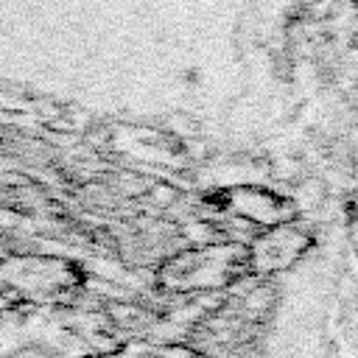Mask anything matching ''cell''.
<instances>
[{
	"mask_svg": "<svg viewBox=\"0 0 358 358\" xmlns=\"http://www.w3.org/2000/svg\"><path fill=\"white\" fill-rule=\"evenodd\" d=\"M224 207L246 221L249 227H280V224H291L296 207L288 201V199H280L277 193L271 190H263V187H252V185H241V187H229L224 196Z\"/></svg>",
	"mask_w": 358,
	"mask_h": 358,
	"instance_id": "cell-3",
	"label": "cell"
},
{
	"mask_svg": "<svg viewBox=\"0 0 358 358\" xmlns=\"http://www.w3.org/2000/svg\"><path fill=\"white\" fill-rule=\"evenodd\" d=\"M109 358H199L185 347H129Z\"/></svg>",
	"mask_w": 358,
	"mask_h": 358,
	"instance_id": "cell-4",
	"label": "cell"
},
{
	"mask_svg": "<svg viewBox=\"0 0 358 358\" xmlns=\"http://www.w3.org/2000/svg\"><path fill=\"white\" fill-rule=\"evenodd\" d=\"M249 268V246L238 241L204 243L171 255L159 268V285L173 294H210L232 285Z\"/></svg>",
	"mask_w": 358,
	"mask_h": 358,
	"instance_id": "cell-1",
	"label": "cell"
},
{
	"mask_svg": "<svg viewBox=\"0 0 358 358\" xmlns=\"http://www.w3.org/2000/svg\"><path fill=\"white\" fill-rule=\"evenodd\" d=\"M8 358H50V355L36 352V350H22V352H14V355H8Z\"/></svg>",
	"mask_w": 358,
	"mask_h": 358,
	"instance_id": "cell-5",
	"label": "cell"
},
{
	"mask_svg": "<svg viewBox=\"0 0 358 358\" xmlns=\"http://www.w3.org/2000/svg\"><path fill=\"white\" fill-rule=\"evenodd\" d=\"M308 246H310L308 232H302L291 224L271 227L249 243V268L255 274L282 271V268L294 266L305 255Z\"/></svg>",
	"mask_w": 358,
	"mask_h": 358,
	"instance_id": "cell-2",
	"label": "cell"
}]
</instances>
